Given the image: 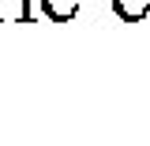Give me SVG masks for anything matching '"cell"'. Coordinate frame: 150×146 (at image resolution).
Wrapping results in <instances>:
<instances>
[{
	"instance_id": "6da1fadb",
	"label": "cell",
	"mask_w": 150,
	"mask_h": 146,
	"mask_svg": "<svg viewBox=\"0 0 150 146\" xmlns=\"http://www.w3.org/2000/svg\"><path fill=\"white\" fill-rule=\"evenodd\" d=\"M112 11L124 23H139V19L150 15V0H112Z\"/></svg>"
},
{
	"instance_id": "7a4b0ae2",
	"label": "cell",
	"mask_w": 150,
	"mask_h": 146,
	"mask_svg": "<svg viewBox=\"0 0 150 146\" xmlns=\"http://www.w3.org/2000/svg\"><path fill=\"white\" fill-rule=\"evenodd\" d=\"M41 8L53 23H71L79 15V0H41Z\"/></svg>"
},
{
	"instance_id": "3957f363",
	"label": "cell",
	"mask_w": 150,
	"mask_h": 146,
	"mask_svg": "<svg viewBox=\"0 0 150 146\" xmlns=\"http://www.w3.org/2000/svg\"><path fill=\"white\" fill-rule=\"evenodd\" d=\"M30 0H0V23H26Z\"/></svg>"
}]
</instances>
